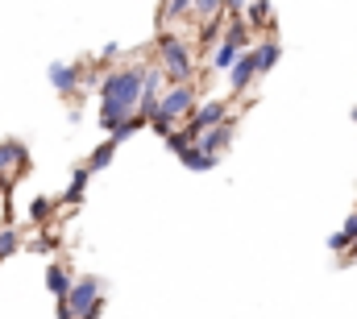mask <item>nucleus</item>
I'll return each mask as SVG.
<instances>
[{"instance_id": "obj_11", "label": "nucleus", "mask_w": 357, "mask_h": 319, "mask_svg": "<svg viewBox=\"0 0 357 319\" xmlns=\"http://www.w3.org/2000/svg\"><path fill=\"white\" fill-rule=\"evenodd\" d=\"M71 282H75V278H71V270H67L63 261H50V265H46V286H50V295H54V299H67Z\"/></svg>"}, {"instance_id": "obj_13", "label": "nucleus", "mask_w": 357, "mask_h": 319, "mask_svg": "<svg viewBox=\"0 0 357 319\" xmlns=\"http://www.w3.org/2000/svg\"><path fill=\"white\" fill-rule=\"evenodd\" d=\"M220 38H225V42H233V46H241V50H250V42H254V29L245 25V17H229Z\"/></svg>"}, {"instance_id": "obj_25", "label": "nucleus", "mask_w": 357, "mask_h": 319, "mask_svg": "<svg viewBox=\"0 0 357 319\" xmlns=\"http://www.w3.org/2000/svg\"><path fill=\"white\" fill-rule=\"evenodd\" d=\"M29 216H33V220L42 224V220L50 216V203H46V199H33V208H29Z\"/></svg>"}, {"instance_id": "obj_7", "label": "nucleus", "mask_w": 357, "mask_h": 319, "mask_svg": "<svg viewBox=\"0 0 357 319\" xmlns=\"http://www.w3.org/2000/svg\"><path fill=\"white\" fill-rule=\"evenodd\" d=\"M233 133H237V120H233V116H225L220 125L204 129V133H199L195 141H199V150H208V154H216V158H220V154H225V150L233 146Z\"/></svg>"}, {"instance_id": "obj_2", "label": "nucleus", "mask_w": 357, "mask_h": 319, "mask_svg": "<svg viewBox=\"0 0 357 319\" xmlns=\"http://www.w3.org/2000/svg\"><path fill=\"white\" fill-rule=\"evenodd\" d=\"M158 67L171 83L195 79V54L178 33H158Z\"/></svg>"}, {"instance_id": "obj_18", "label": "nucleus", "mask_w": 357, "mask_h": 319, "mask_svg": "<svg viewBox=\"0 0 357 319\" xmlns=\"http://www.w3.org/2000/svg\"><path fill=\"white\" fill-rule=\"evenodd\" d=\"M88 178H91L88 166H84V170H75V174H71V187L63 191V199H67V203H79V199H84V191H88Z\"/></svg>"}, {"instance_id": "obj_23", "label": "nucleus", "mask_w": 357, "mask_h": 319, "mask_svg": "<svg viewBox=\"0 0 357 319\" xmlns=\"http://www.w3.org/2000/svg\"><path fill=\"white\" fill-rule=\"evenodd\" d=\"M187 13H191V0H162V17L175 21V17H187Z\"/></svg>"}, {"instance_id": "obj_4", "label": "nucleus", "mask_w": 357, "mask_h": 319, "mask_svg": "<svg viewBox=\"0 0 357 319\" xmlns=\"http://www.w3.org/2000/svg\"><path fill=\"white\" fill-rule=\"evenodd\" d=\"M195 100H199V95H195V83H191V79L171 83V87L158 95V108H154V116H167V120H175V125H178V120H183V116L195 108Z\"/></svg>"}, {"instance_id": "obj_24", "label": "nucleus", "mask_w": 357, "mask_h": 319, "mask_svg": "<svg viewBox=\"0 0 357 319\" xmlns=\"http://www.w3.org/2000/svg\"><path fill=\"white\" fill-rule=\"evenodd\" d=\"M328 249H333V253L341 257V253L349 249V237H345V233H333V237H328Z\"/></svg>"}, {"instance_id": "obj_16", "label": "nucleus", "mask_w": 357, "mask_h": 319, "mask_svg": "<svg viewBox=\"0 0 357 319\" xmlns=\"http://www.w3.org/2000/svg\"><path fill=\"white\" fill-rule=\"evenodd\" d=\"M112 158H116V141L108 137V141H100L96 150H91V158H88V170L96 174V170H108L112 166Z\"/></svg>"}, {"instance_id": "obj_9", "label": "nucleus", "mask_w": 357, "mask_h": 319, "mask_svg": "<svg viewBox=\"0 0 357 319\" xmlns=\"http://www.w3.org/2000/svg\"><path fill=\"white\" fill-rule=\"evenodd\" d=\"M13 170H25V146H17V141H0V182H8Z\"/></svg>"}, {"instance_id": "obj_21", "label": "nucleus", "mask_w": 357, "mask_h": 319, "mask_svg": "<svg viewBox=\"0 0 357 319\" xmlns=\"http://www.w3.org/2000/svg\"><path fill=\"white\" fill-rule=\"evenodd\" d=\"M17 249H21V233H17L13 224H8V228H0V261H4V257H13Z\"/></svg>"}, {"instance_id": "obj_6", "label": "nucleus", "mask_w": 357, "mask_h": 319, "mask_svg": "<svg viewBox=\"0 0 357 319\" xmlns=\"http://www.w3.org/2000/svg\"><path fill=\"white\" fill-rule=\"evenodd\" d=\"M225 75H229V91H233V95H245V91H250V83L258 79L254 46H250V50H241V54H237V63H233V67H229Z\"/></svg>"}, {"instance_id": "obj_8", "label": "nucleus", "mask_w": 357, "mask_h": 319, "mask_svg": "<svg viewBox=\"0 0 357 319\" xmlns=\"http://www.w3.org/2000/svg\"><path fill=\"white\" fill-rule=\"evenodd\" d=\"M46 79H50V87H54V91H63V95H75V91H79V83H84V71H79L75 63H50Z\"/></svg>"}, {"instance_id": "obj_19", "label": "nucleus", "mask_w": 357, "mask_h": 319, "mask_svg": "<svg viewBox=\"0 0 357 319\" xmlns=\"http://www.w3.org/2000/svg\"><path fill=\"white\" fill-rule=\"evenodd\" d=\"M220 33H225V21H220V13H216V17H208V21L199 25V46H216Z\"/></svg>"}, {"instance_id": "obj_3", "label": "nucleus", "mask_w": 357, "mask_h": 319, "mask_svg": "<svg viewBox=\"0 0 357 319\" xmlns=\"http://www.w3.org/2000/svg\"><path fill=\"white\" fill-rule=\"evenodd\" d=\"M59 303H63L67 319H96L104 311V282L100 278H79V282H71L67 299H59Z\"/></svg>"}, {"instance_id": "obj_15", "label": "nucleus", "mask_w": 357, "mask_h": 319, "mask_svg": "<svg viewBox=\"0 0 357 319\" xmlns=\"http://www.w3.org/2000/svg\"><path fill=\"white\" fill-rule=\"evenodd\" d=\"M237 54H241V46H233V42H225V38H220V42H216V50H212V71H220V75H225V71L237 63Z\"/></svg>"}, {"instance_id": "obj_5", "label": "nucleus", "mask_w": 357, "mask_h": 319, "mask_svg": "<svg viewBox=\"0 0 357 319\" xmlns=\"http://www.w3.org/2000/svg\"><path fill=\"white\" fill-rule=\"evenodd\" d=\"M229 100H233V95H229ZM229 100H195V108L183 116V125L199 137L204 129H212V125H220V120L229 116Z\"/></svg>"}, {"instance_id": "obj_20", "label": "nucleus", "mask_w": 357, "mask_h": 319, "mask_svg": "<svg viewBox=\"0 0 357 319\" xmlns=\"http://www.w3.org/2000/svg\"><path fill=\"white\" fill-rule=\"evenodd\" d=\"M162 141H167V150H171V154H183V150H187V146L195 141V133H191V129L183 125V129H171V133H167Z\"/></svg>"}, {"instance_id": "obj_14", "label": "nucleus", "mask_w": 357, "mask_h": 319, "mask_svg": "<svg viewBox=\"0 0 357 319\" xmlns=\"http://www.w3.org/2000/svg\"><path fill=\"white\" fill-rule=\"evenodd\" d=\"M270 0H245V8H241V17H245V25L250 29H262V25H270Z\"/></svg>"}, {"instance_id": "obj_26", "label": "nucleus", "mask_w": 357, "mask_h": 319, "mask_svg": "<svg viewBox=\"0 0 357 319\" xmlns=\"http://www.w3.org/2000/svg\"><path fill=\"white\" fill-rule=\"evenodd\" d=\"M341 233L349 237V244H354V240H357V212H354V216H349V220H345V228H341Z\"/></svg>"}, {"instance_id": "obj_22", "label": "nucleus", "mask_w": 357, "mask_h": 319, "mask_svg": "<svg viewBox=\"0 0 357 319\" xmlns=\"http://www.w3.org/2000/svg\"><path fill=\"white\" fill-rule=\"evenodd\" d=\"M191 13H195L199 21H208V17L225 13V0H191Z\"/></svg>"}, {"instance_id": "obj_17", "label": "nucleus", "mask_w": 357, "mask_h": 319, "mask_svg": "<svg viewBox=\"0 0 357 319\" xmlns=\"http://www.w3.org/2000/svg\"><path fill=\"white\" fill-rule=\"evenodd\" d=\"M142 129H146V116H142V112H133V116H125V120H121L108 137L121 146V141H129V137H133V133H142Z\"/></svg>"}, {"instance_id": "obj_27", "label": "nucleus", "mask_w": 357, "mask_h": 319, "mask_svg": "<svg viewBox=\"0 0 357 319\" xmlns=\"http://www.w3.org/2000/svg\"><path fill=\"white\" fill-rule=\"evenodd\" d=\"M241 8H245V0H225V13L229 17H241Z\"/></svg>"}, {"instance_id": "obj_1", "label": "nucleus", "mask_w": 357, "mask_h": 319, "mask_svg": "<svg viewBox=\"0 0 357 319\" xmlns=\"http://www.w3.org/2000/svg\"><path fill=\"white\" fill-rule=\"evenodd\" d=\"M142 71L146 67H121V71H108L100 79V129H116L125 116L137 112V100H142Z\"/></svg>"}, {"instance_id": "obj_10", "label": "nucleus", "mask_w": 357, "mask_h": 319, "mask_svg": "<svg viewBox=\"0 0 357 319\" xmlns=\"http://www.w3.org/2000/svg\"><path fill=\"white\" fill-rule=\"evenodd\" d=\"M178 162H183L187 170H199V174H208V170H216V166H220V158H216V154L199 150V141H191V146L178 154Z\"/></svg>"}, {"instance_id": "obj_28", "label": "nucleus", "mask_w": 357, "mask_h": 319, "mask_svg": "<svg viewBox=\"0 0 357 319\" xmlns=\"http://www.w3.org/2000/svg\"><path fill=\"white\" fill-rule=\"evenodd\" d=\"M349 116H354V120H357V108H354V112H349Z\"/></svg>"}, {"instance_id": "obj_12", "label": "nucleus", "mask_w": 357, "mask_h": 319, "mask_svg": "<svg viewBox=\"0 0 357 319\" xmlns=\"http://www.w3.org/2000/svg\"><path fill=\"white\" fill-rule=\"evenodd\" d=\"M278 59H282V46H278L274 38H266V42H258V46H254V63H258V75H270V71L278 67Z\"/></svg>"}]
</instances>
